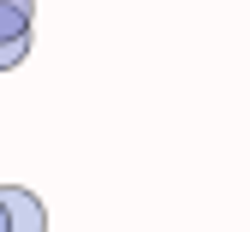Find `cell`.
<instances>
[{"mask_svg":"<svg viewBox=\"0 0 250 232\" xmlns=\"http://www.w3.org/2000/svg\"><path fill=\"white\" fill-rule=\"evenodd\" d=\"M0 209H6V232H48V209L30 185H0Z\"/></svg>","mask_w":250,"mask_h":232,"instance_id":"6da1fadb","label":"cell"},{"mask_svg":"<svg viewBox=\"0 0 250 232\" xmlns=\"http://www.w3.org/2000/svg\"><path fill=\"white\" fill-rule=\"evenodd\" d=\"M30 24H36V0H0V42L30 36Z\"/></svg>","mask_w":250,"mask_h":232,"instance_id":"7a4b0ae2","label":"cell"},{"mask_svg":"<svg viewBox=\"0 0 250 232\" xmlns=\"http://www.w3.org/2000/svg\"><path fill=\"white\" fill-rule=\"evenodd\" d=\"M24 60H30V36H6L0 42V72H18Z\"/></svg>","mask_w":250,"mask_h":232,"instance_id":"3957f363","label":"cell"}]
</instances>
